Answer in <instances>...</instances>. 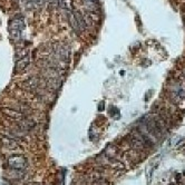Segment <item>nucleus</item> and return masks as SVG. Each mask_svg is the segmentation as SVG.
<instances>
[{"mask_svg": "<svg viewBox=\"0 0 185 185\" xmlns=\"http://www.w3.org/2000/svg\"><path fill=\"white\" fill-rule=\"evenodd\" d=\"M21 19H13L10 24V35L15 40H18L21 35Z\"/></svg>", "mask_w": 185, "mask_h": 185, "instance_id": "nucleus-1", "label": "nucleus"}, {"mask_svg": "<svg viewBox=\"0 0 185 185\" xmlns=\"http://www.w3.org/2000/svg\"><path fill=\"white\" fill-rule=\"evenodd\" d=\"M9 165L11 166L12 168H16V170H21L24 168L25 166L27 165V161L25 157L22 156H12L8 159Z\"/></svg>", "mask_w": 185, "mask_h": 185, "instance_id": "nucleus-2", "label": "nucleus"}, {"mask_svg": "<svg viewBox=\"0 0 185 185\" xmlns=\"http://www.w3.org/2000/svg\"><path fill=\"white\" fill-rule=\"evenodd\" d=\"M39 86V78L38 77H31L28 80L22 83V87H25L28 90H34Z\"/></svg>", "mask_w": 185, "mask_h": 185, "instance_id": "nucleus-3", "label": "nucleus"}, {"mask_svg": "<svg viewBox=\"0 0 185 185\" xmlns=\"http://www.w3.org/2000/svg\"><path fill=\"white\" fill-rule=\"evenodd\" d=\"M2 111H3L4 114H7L8 116H10V117L15 118V119H20V120H21V118L24 117V113H21V111H17V109L3 108V109H2Z\"/></svg>", "mask_w": 185, "mask_h": 185, "instance_id": "nucleus-4", "label": "nucleus"}, {"mask_svg": "<svg viewBox=\"0 0 185 185\" xmlns=\"http://www.w3.org/2000/svg\"><path fill=\"white\" fill-rule=\"evenodd\" d=\"M29 61H30V58H29L28 56H26V57H24V58H21L20 60H18L17 64H16V72H21V70H24L25 68L29 65Z\"/></svg>", "mask_w": 185, "mask_h": 185, "instance_id": "nucleus-5", "label": "nucleus"}, {"mask_svg": "<svg viewBox=\"0 0 185 185\" xmlns=\"http://www.w3.org/2000/svg\"><path fill=\"white\" fill-rule=\"evenodd\" d=\"M182 10H183V12H185V4L182 6Z\"/></svg>", "mask_w": 185, "mask_h": 185, "instance_id": "nucleus-6", "label": "nucleus"}, {"mask_svg": "<svg viewBox=\"0 0 185 185\" xmlns=\"http://www.w3.org/2000/svg\"><path fill=\"white\" fill-rule=\"evenodd\" d=\"M184 75H185V72H184Z\"/></svg>", "mask_w": 185, "mask_h": 185, "instance_id": "nucleus-7", "label": "nucleus"}]
</instances>
